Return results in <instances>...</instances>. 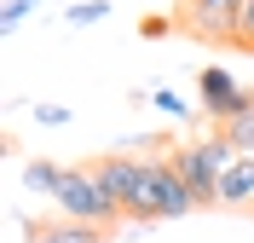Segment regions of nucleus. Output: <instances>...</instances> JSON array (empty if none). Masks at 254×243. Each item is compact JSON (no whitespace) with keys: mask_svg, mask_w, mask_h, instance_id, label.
I'll return each instance as SVG.
<instances>
[{"mask_svg":"<svg viewBox=\"0 0 254 243\" xmlns=\"http://www.w3.org/2000/svg\"><path fill=\"white\" fill-rule=\"evenodd\" d=\"M35 122H41V128H64L69 110H64V104H35Z\"/></svg>","mask_w":254,"mask_h":243,"instance_id":"nucleus-14","label":"nucleus"},{"mask_svg":"<svg viewBox=\"0 0 254 243\" xmlns=\"http://www.w3.org/2000/svg\"><path fill=\"white\" fill-rule=\"evenodd\" d=\"M35 6H41V0H6V6H0V23H6V29H17V23L35 12Z\"/></svg>","mask_w":254,"mask_h":243,"instance_id":"nucleus-13","label":"nucleus"},{"mask_svg":"<svg viewBox=\"0 0 254 243\" xmlns=\"http://www.w3.org/2000/svg\"><path fill=\"white\" fill-rule=\"evenodd\" d=\"M174 23H179V17H144V35H150V41H162Z\"/></svg>","mask_w":254,"mask_h":243,"instance_id":"nucleus-15","label":"nucleus"},{"mask_svg":"<svg viewBox=\"0 0 254 243\" xmlns=\"http://www.w3.org/2000/svg\"><path fill=\"white\" fill-rule=\"evenodd\" d=\"M150 104H156L162 116H174V122H185V116H190V104L174 93V87H150Z\"/></svg>","mask_w":254,"mask_h":243,"instance_id":"nucleus-10","label":"nucleus"},{"mask_svg":"<svg viewBox=\"0 0 254 243\" xmlns=\"http://www.w3.org/2000/svg\"><path fill=\"white\" fill-rule=\"evenodd\" d=\"M104 191L122 203L127 220H174V214H190L196 197L179 179L174 157H133V151H110V157L93 162Z\"/></svg>","mask_w":254,"mask_h":243,"instance_id":"nucleus-1","label":"nucleus"},{"mask_svg":"<svg viewBox=\"0 0 254 243\" xmlns=\"http://www.w3.org/2000/svg\"><path fill=\"white\" fill-rule=\"evenodd\" d=\"M237 52H254V0H243V23H237Z\"/></svg>","mask_w":254,"mask_h":243,"instance_id":"nucleus-12","label":"nucleus"},{"mask_svg":"<svg viewBox=\"0 0 254 243\" xmlns=\"http://www.w3.org/2000/svg\"><path fill=\"white\" fill-rule=\"evenodd\" d=\"M237 23H243V0H190V6H179V29L208 41V47H231Z\"/></svg>","mask_w":254,"mask_h":243,"instance_id":"nucleus-5","label":"nucleus"},{"mask_svg":"<svg viewBox=\"0 0 254 243\" xmlns=\"http://www.w3.org/2000/svg\"><path fill=\"white\" fill-rule=\"evenodd\" d=\"M196 104H202L214 122H231V116L254 110V81H237L225 64H208L196 76Z\"/></svg>","mask_w":254,"mask_h":243,"instance_id":"nucleus-4","label":"nucleus"},{"mask_svg":"<svg viewBox=\"0 0 254 243\" xmlns=\"http://www.w3.org/2000/svg\"><path fill=\"white\" fill-rule=\"evenodd\" d=\"M52 203L64 209V220H87V226H110V220H122V203L104 191L98 168H64Z\"/></svg>","mask_w":254,"mask_h":243,"instance_id":"nucleus-3","label":"nucleus"},{"mask_svg":"<svg viewBox=\"0 0 254 243\" xmlns=\"http://www.w3.org/2000/svg\"><path fill=\"white\" fill-rule=\"evenodd\" d=\"M231 162H237V145H231L225 133H202V139H185V145L174 151V168L190 185L196 209H220V179H225Z\"/></svg>","mask_w":254,"mask_h":243,"instance_id":"nucleus-2","label":"nucleus"},{"mask_svg":"<svg viewBox=\"0 0 254 243\" xmlns=\"http://www.w3.org/2000/svg\"><path fill=\"white\" fill-rule=\"evenodd\" d=\"M58 179H64V168H58V162H41V157H35V162H23V185H29L35 197H52V191H58Z\"/></svg>","mask_w":254,"mask_h":243,"instance_id":"nucleus-8","label":"nucleus"},{"mask_svg":"<svg viewBox=\"0 0 254 243\" xmlns=\"http://www.w3.org/2000/svg\"><path fill=\"white\" fill-rule=\"evenodd\" d=\"M174 6H190V0H174Z\"/></svg>","mask_w":254,"mask_h":243,"instance_id":"nucleus-16","label":"nucleus"},{"mask_svg":"<svg viewBox=\"0 0 254 243\" xmlns=\"http://www.w3.org/2000/svg\"><path fill=\"white\" fill-rule=\"evenodd\" d=\"M64 17H69V23H104V17H110V0H75Z\"/></svg>","mask_w":254,"mask_h":243,"instance_id":"nucleus-11","label":"nucleus"},{"mask_svg":"<svg viewBox=\"0 0 254 243\" xmlns=\"http://www.w3.org/2000/svg\"><path fill=\"white\" fill-rule=\"evenodd\" d=\"M220 133L243 151V157H254V110H243V116H231V122H220Z\"/></svg>","mask_w":254,"mask_h":243,"instance_id":"nucleus-9","label":"nucleus"},{"mask_svg":"<svg viewBox=\"0 0 254 243\" xmlns=\"http://www.w3.org/2000/svg\"><path fill=\"white\" fill-rule=\"evenodd\" d=\"M29 243H104V226H87V220H47V226H29Z\"/></svg>","mask_w":254,"mask_h":243,"instance_id":"nucleus-7","label":"nucleus"},{"mask_svg":"<svg viewBox=\"0 0 254 243\" xmlns=\"http://www.w3.org/2000/svg\"><path fill=\"white\" fill-rule=\"evenodd\" d=\"M220 209H254V157H243V151L220 179Z\"/></svg>","mask_w":254,"mask_h":243,"instance_id":"nucleus-6","label":"nucleus"}]
</instances>
